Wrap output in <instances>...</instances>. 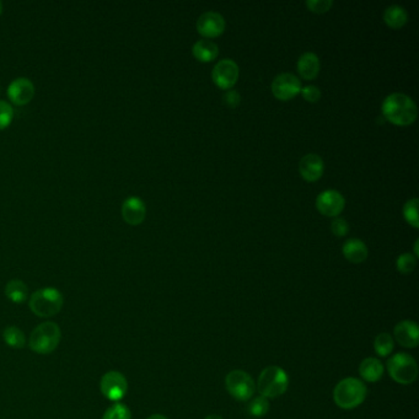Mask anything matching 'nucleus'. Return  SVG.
I'll return each instance as SVG.
<instances>
[{
    "instance_id": "obj_36",
    "label": "nucleus",
    "mask_w": 419,
    "mask_h": 419,
    "mask_svg": "<svg viewBox=\"0 0 419 419\" xmlns=\"http://www.w3.org/2000/svg\"><path fill=\"white\" fill-rule=\"evenodd\" d=\"M205 419H223L222 417H220V416H218V414H210V416H208V417H207V418Z\"/></svg>"
},
{
    "instance_id": "obj_24",
    "label": "nucleus",
    "mask_w": 419,
    "mask_h": 419,
    "mask_svg": "<svg viewBox=\"0 0 419 419\" xmlns=\"http://www.w3.org/2000/svg\"><path fill=\"white\" fill-rule=\"evenodd\" d=\"M374 348L380 357H388L394 351V340L389 333H380L374 341Z\"/></svg>"
},
{
    "instance_id": "obj_18",
    "label": "nucleus",
    "mask_w": 419,
    "mask_h": 419,
    "mask_svg": "<svg viewBox=\"0 0 419 419\" xmlns=\"http://www.w3.org/2000/svg\"><path fill=\"white\" fill-rule=\"evenodd\" d=\"M298 72L306 80L316 78L320 73V60L318 55L312 52H306L300 55L298 60Z\"/></svg>"
},
{
    "instance_id": "obj_11",
    "label": "nucleus",
    "mask_w": 419,
    "mask_h": 419,
    "mask_svg": "<svg viewBox=\"0 0 419 419\" xmlns=\"http://www.w3.org/2000/svg\"><path fill=\"white\" fill-rule=\"evenodd\" d=\"M344 197L335 190H327L320 193L316 199L318 212L326 216H338L342 210H344Z\"/></svg>"
},
{
    "instance_id": "obj_4",
    "label": "nucleus",
    "mask_w": 419,
    "mask_h": 419,
    "mask_svg": "<svg viewBox=\"0 0 419 419\" xmlns=\"http://www.w3.org/2000/svg\"><path fill=\"white\" fill-rule=\"evenodd\" d=\"M62 332L60 326L52 321H46L32 331L29 340V347L35 353L49 354L58 348Z\"/></svg>"
},
{
    "instance_id": "obj_30",
    "label": "nucleus",
    "mask_w": 419,
    "mask_h": 419,
    "mask_svg": "<svg viewBox=\"0 0 419 419\" xmlns=\"http://www.w3.org/2000/svg\"><path fill=\"white\" fill-rule=\"evenodd\" d=\"M332 5H333L332 0H307L306 1V6L312 12H318V14L329 12Z\"/></svg>"
},
{
    "instance_id": "obj_31",
    "label": "nucleus",
    "mask_w": 419,
    "mask_h": 419,
    "mask_svg": "<svg viewBox=\"0 0 419 419\" xmlns=\"http://www.w3.org/2000/svg\"><path fill=\"white\" fill-rule=\"evenodd\" d=\"M331 230H332V233H335V236L342 238V236L347 235L349 225L343 218H335V220L332 222V225H331Z\"/></svg>"
},
{
    "instance_id": "obj_19",
    "label": "nucleus",
    "mask_w": 419,
    "mask_h": 419,
    "mask_svg": "<svg viewBox=\"0 0 419 419\" xmlns=\"http://www.w3.org/2000/svg\"><path fill=\"white\" fill-rule=\"evenodd\" d=\"M360 377L369 383H377L383 374V366L377 358H366L360 363Z\"/></svg>"
},
{
    "instance_id": "obj_28",
    "label": "nucleus",
    "mask_w": 419,
    "mask_h": 419,
    "mask_svg": "<svg viewBox=\"0 0 419 419\" xmlns=\"http://www.w3.org/2000/svg\"><path fill=\"white\" fill-rule=\"evenodd\" d=\"M397 270L398 272H401L403 275H408V273H412L416 266H417V257L411 255V253H403L400 257L397 258Z\"/></svg>"
},
{
    "instance_id": "obj_37",
    "label": "nucleus",
    "mask_w": 419,
    "mask_h": 419,
    "mask_svg": "<svg viewBox=\"0 0 419 419\" xmlns=\"http://www.w3.org/2000/svg\"><path fill=\"white\" fill-rule=\"evenodd\" d=\"M1 12H3V3L0 1V15H1Z\"/></svg>"
},
{
    "instance_id": "obj_5",
    "label": "nucleus",
    "mask_w": 419,
    "mask_h": 419,
    "mask_svg": "<svg viewBox=\"0 0 419 419\" xmlns=\"http://www.w3.org/2000/svg\"><path fill=\"white\" fill-rule=\"evenodd\" d=\"M288 386L289 379L287 372L279 366H267L258 377V391L266 398L279 397L287 391Z\"/></svg>"
},
{
    "instance_id": "obj_26",
    "label": "nucleus",
    "mask_w": 419,
    "mask_h": 419,
    "mask_svg": "<svg viewBox=\"0 0 419 419\" xmlns=\"http://www.w3.org/2000/svg\"><path fill=\"white\" fill-rule=\"evenodd\" d=\"M268 411H270V402L268 398H266L264 396L256 397L249 405V412L253 417H264L268 414Z\"/></svg>"
},
{
    "instance_id": "obj_12",
    "label": "nucleus",
    "mask_w": 419,
    "mask_h": 419,
    "mask_svg": "<svg viewBox=\"0 0 419 419\" xmlns=\"http://www.w3.org/2000/svg\"><path fill=\"white\" fill-rule=\"evenodd\" d=\"M197 30L204 37L219 36L225 30V18L219 12H203L198 18Z\"/></svg>"
},
{
    "instance_id": "obj_16",
    "label": "nucleus",
    "mask_w": 419,
    "mask_h": 419,
    "mask_svg": "<svg viewBox=\"0 0 419 419\" xmlns=\"http://www.w3.org/2000/svg\"><path fill=\"white\" fill-rule=\"evenodd\" d=\"M324 160L318 154H307L300 160V175L309 182L318 181L324 174Z\"/></svg>"
},
{
    "instance_id": "obj_22",
    "label": "nucleus",
    "mask_w": 419,
    "mask_h": 419,
    "mask_svg": "<svg viewBox=\"0 0 419 419\" xmlns=\"http://www.w3.org/2000/svg\"><path fill=\"white\" fill-rule=\"evenodd\" d=\"M383 20L392 29H400L408 21V14L403 6L391 5L383 12Z\"/></svg>"
},
{
    "instance_id": "obj_3",
    "label": "nucleus",
    "mask_w": 419,
    "mask_h": 419,
    "mask_svg": "<svg viewBox=\"0 0 419 419\" xmlns=\"http://www.w3.org/2000/svg\"><path fill=\"white\" fill-rule=\"evenodd\" d=\"M64 304L63 295L57 288H42L32 293L29 306L36 316L49 318L55 316Z\"/></svg>"
},
{
    "instance_id": "obj_14",
    "label": "nucleus",
    "mask_w": 419,
    "mask_h": 419,
    "mask_svg": "<svg viewBox=\"0 0 419 419\" xmlns=\"http://www.w3.org/2000/svg\"><path fill=\"white\" fill-rule=\"evenodd\" d=\"M147 214L145 203L138 197H128L122 204V216L129 225H139L144 222Z\"/></svg>"
},
{
    "instance_id": "obj_13",
    "label": "nucleus",
    "mask_w": 419,
    "mask_h": 419,
    "mask_svg": "<svg viewBox=\"0 0 419 419\" xmlns=\"http://www.w3.org/2000/svg\"><path fill=\"white\" fill-rule=\"evenodd\" d=\"M8 96L12 100V103L18 106H24L34 99L35 85L30 79H15L8 88Z\"/></svg>"
},
{
    "instance_id": "obj_35",
    "label": "nucleus",
    "mask_w": 419,
    "mask_h": 419,
    "mask_svg": "<svg viewBox=\"0 0 419 419\" xmlns=\"http://www.w3.org/2000/svg\"><path fill=\"white\" fill-rule=\"evenodd\" d=\"M418 240H416V242H414V255H416V257H418Z\"/></svg>"
},
{
    "instance_id": "obj_27",
    "label": "nucleus",
    "mask_w": 419,
    "mask_h": 419,
    "mask_svg": "<svg viewBox=\"0 0 419 419\" xmlns=\"http://www.w3.org/2000/svg\"><path fill=\"white\" fill-rule=\"evenodd\" d=\"M403 216L414 228H418V198H412L405 204Z\"/></svg>"
},
{
    "instance_id": "obj_29",
    "label": "nucleus",
    "mask_w": 419,
    "mask_h": 419,
    "mask_svg": "<svg viewBox=\"0 0 419 419\" xmlns=\"http://www.w3.org/2000/svg\"><path fill=\"white\" fill-rule=\"evenodd\" d=\"M14 118V110L12 105L6 101L0 100V131L5 129Z\"/></svg>"
},
{
    "instance_id": "obj_8",
    "label": "nucleus",
    "mask_w": 419,
    "mask_h": 419,
    "mask_svg": "<svg viewBox=\"0 0 419 419\" xmlns=\"http://www.w3.org/2000/svg\"><path fill=\"white\" fill-rule=\"evenodd\" d=\"M100 390L110 401L118 402L127 395L128 383L122 372H108L101 377Z\"/></svg>"
},
{
    "instance_id": "obj_10",
    "label": "nucleus",
    "mask_w": 419,
    "mask_h": 419,
    "mask_svg": "<svg viewBox=\"0 0 419 419\" xmlns=\"http://www.w3.org/2000/svg\"><path fill=\"white\" fill-rule=\"evenodd\" d=\"M212 78L219 88L230 89L239 79V66L233 60H222L214 66Z\"/></svg>"
},
{
    "instance_id": "obj_34",
    "label": "nucleus",
    "mask_w": 419,
    "mask_h": 419,
    "mask_svg": "<svg viewBox=\"0 0 419 419\" xmlns=\"http://www.w3.org/2000/svg\"><path fill=\"white\" fill-rule=\"evenodd\" d=\"M147 419H168L165 416H162V414H153V416H150L149 418Z\"/></svg>"
},
{
    "instance_id": "obj_20",
    "label": "nucleus",
    "mask_w": 419,
    "mask_h": 419,
    "mask_svg": "<svg viewBox=\"0 0 419 419\" xmlns=\"http://www.w3.org/2000/svg\"><path fill=\"white\" fill-rule=\"evenodd\" d=\"M192 53L199 62H212L218 57L219 48L210 40H199L192 48Z\"/></svg>"
},
{
    "instance_id": "obj_23",
    "label": "nucleus",
    "mask_w": 419,
    "mask_h": 419,
    "mask_svg": "<svg viewBox=\"0 0 419 419\" xmlns=\"http://www.w3.org/2000/svg\"><path fill=\"white\" fill-rule=\"evenodd\" d=\"M3 338L9 347L23 349L26 346V337L24 332L16 326H9L3 332Z\"/></svg>"
},
{
    "instance_id": "obj_7",
    "label": "nucleus",
    "mask_w": 419,
    "mask_h": 419,
    "mask_svg": "<svg viewBox=\"0 0 419 419\" xmlns=\"http://www.w3.org/2000/svg\"><path fill=\"white\" fill-rule=\"evenodd\" d=\"M225 385L229 394L238 401H249L256 389L252 377L242 370L229 372L225 379Z\"/></svg>"
},
{
    "instance_id": "obj_6",
    "label": "nucleus",
    "mask_w": 419,
    "mask_h": 419,
    "mask_svg": "<svg viewBox=\"0 0 419 419\" xmlns=\"http://www.w3.org/2000/svg\"><path fill=\"white\" fill-rule=\"evenodd\" d=\"M388 370L394 381L402 385L414 383L418 377V364L409 354H395L388 361Z\"/></svg>"
},
{
    "instance_id": "obj_9",
    "label": "nucleus",
    "mask_w": 419,
    "mask_h": 419,
    "mask_svg": "<svg viewBox=\"0 0 419 419\" xmlns=\"http://www.w3.org/2000/svg\"><path fill=\"white\" fill-rule=\"evenodd\" d=\"M301 91V83L298 77L292 73H281L277 75L272 83V92L278 100L287 101L293 99Z\"/></svg>"
},
{
    "instance_id": "obj_25",
    "label": "nucleus",
    "mask_w": 419,
    "mask_h": 419,
    "mask_svg": "<svg viewBox=\"0 0 419 419\" xmlns=\"http://www.w3.org/2000/svg\"><path fill=\"white\" fill-rule=\"evenodd\" d=\"M132 414L126 405L116 402L114 406L107 408V411L102 416V419H131Z\"/></svg>"
},
{
    "instance_id": "obj_1",
    "label": "nucleus",
    "mask_w": 419,
    "mask_h": 419,
    "mask_svg": "<svg viewBox=\"0 0 419 419\" xmlns=\"http://www.w3.org/2000/svg\"><path fill=\"white\" fill-rule=\"evenodd\" d=\"M383 114L386 120L397 126H408L414 123L418 110L416 102L402 92H394L383 102Z\"/></svg>"
},
{
    "instance_id": "obj_32",
    "label": "nucleus",
    "mask_w": 419,
    "mask_h": 419,
    "mask_svg": "<svg viewBox=\"0 0 419 419\" xmlns=\"http://www.w3.org/2000/svg\"><path fill=\"white\" fill-rule=\"evenodd\" d=\"M300 92L303 94L306 101L309 102L318 101V99L321 97V91L315 85H307L304 89H301Z\"/></svg>"
},
{
    "instance_id": "obj_17",
    "label": "nucleus",
    "mask_w": 419,
    "mask_h": 419,
    "mask_svg": "<svg viewBox=\"0 0 419 419\" xmlns=\"http://www.w3.org/2000/svg\"><path fill=\"white\" fill-rule=\"evenodd\" d=\"M343 255L352 264H361L368 258V247L359 239H349L343 245Z\"/></svg>"
},
{
    "instance_id": "obj_15",
    "label": "nucleus",
    "mask_w": 419,
    "mask_h": 419,
    "mask_svg": "<svg viewBox=\"0 0 419 419\" xmlns=\"http://www.w3.org/2000/svg\"><path fill=\"white\" fill-rule=\"evenodd\" d=\"M396 341L405 348H416L419 344L418 326L414 321H402L396 325L394 331Z\"/></svg>"
},
{
    "instance_id": "obj_33",
    "label": "nucleus",
    "mask_w": 419,
    "mask_h": 419,
    "mask_svg": "<svg viewBox=\"0 0 419 419\" xmlns=\"http://www.w3.org/2000/svg\"><path fill=\"white\" fill-rule=\"evenodd\" d=\"M241 101V96L236 90H229L224 95V102L228 105L229 107L235 108Z\"/></svg>"
},
{
    "instance_id": "obj_2",
    "label": "nucleus",
    "mask_w": 419,
    "mask_h": 419,
    "mask_svg": "<svg viewBox=\"0 0 419 419\" xmlns=\"http://www.w3.org/2000/svg\"><path fill=\"white\" fill-rule=\"evenodd\" d=\"M368 390L363 381L355 377H346L337 383L333 391L335 405L343 409H354L366 401Z\"/></svg>"
},
{
    "instance_id": "obj_21",
    "label": "nucleus",
    "mask_w": 419,
    "mask_h": 419,
    "mask_svg": "<svg viewBox=\"0 0 419 419\" xmlns=\"http://www.w3.org/2000/svg\"><path fill=\"white\" fill-rule=\"evenodd\" d=\"M5 295L15 304H23L29 298V288L20 279H12L6 284Z\"/></svg>"
}]
</instances>
